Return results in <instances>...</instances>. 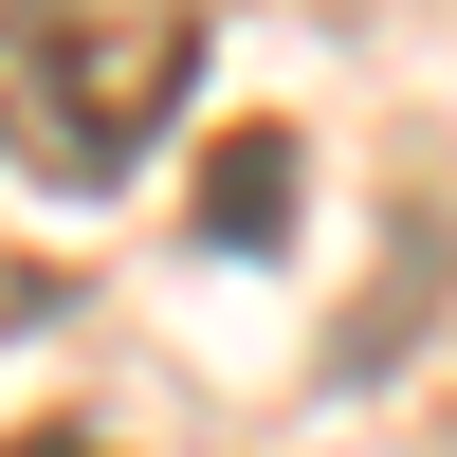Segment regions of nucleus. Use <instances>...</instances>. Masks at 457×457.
Segmentation results:
<instances>
[{
    "label": "nucleus",
    "instance_id": "obj_1",
    "mask_svg": "<svg viewBox=\"0 0 457 457\" xmlns=\"http://www.w3.org/2000/svg\"><path fill=\"white\" fill-rule=\"evenodd\" d=\"M202 73V0H0V165L110 202Z\"/></svg>",
    "mask_w": 457,
    "mask_h": 457
},
{
    "label": "nucleus",
    "instance_id": "obj_2",
    "mask_svg": "<svg viewBox=\"0 0 457 457\" xmlns=\"http://www.w3.org/2000/svg\"><path fill=\"white\" fill-rule=\"evenodd\" d=\"M293 202H312V165H293V129H238V146L202 165V238H220V256H256V238H275Z\"/></svg>",
    "mask_w": 457,
    "mask_h": 457
},
{
    "label": "nucleus",
    "instance_id": "obj_3",
    "mask_svg": "<svg viewBox=\"0 0 457 457\" xmlns=\"http://www.w3.org/2000/svg\"><path fill=\"white\" fill-rule=\"evenodd\" d=\"M0 457H110V439H73V421H37V439H0Z\"/></svg>",
    "mask_w": 457,
    "mask_h": 457
}]
</instances>
